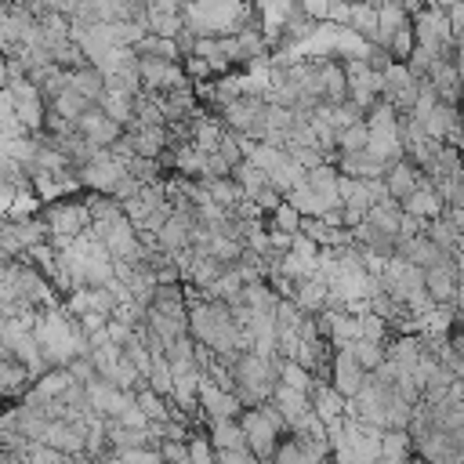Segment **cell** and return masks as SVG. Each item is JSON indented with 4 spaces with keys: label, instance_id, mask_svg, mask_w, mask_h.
<instances>
[{
    "label": "cell",
    "instance_id": "6da1fadb",
    "mask_svg": "<svg viewBox=\"0 0 464 464\" xmlns=\"http://www.w3.org/2000/svg\"><path fill=\"white\" fill-rule=\"evenodd\" d=\"M276 389V356L261 352H240L232 363V396L240 399V406H258L268 399Z\"/></svg>",
    "mask_w": 464,
    "mask_h": 464
},
{
    "label": "cell",
    "instance_id": "7a4b0ae2",
    "mask_svg": "<svg viewBox=\"0 0 464 464\" xmlns=\"http://www.w3.org/2000/svg\"><path fill=\"white\" fill-rule=\"evenodd\" d=\"M36 214L44 218L48 236H66V240L81 236V232H88V225H91L88 204H84V200H69V197H58V200H51V204H44Z\"/></svg>",
    "mask_w": 464,
    "mask_h": 464
},
{
    "label": "cell",
    "instance_id": "3957f363",
    "mask_svg": "<svg viewBox=\"0 0 464 464\" xmlns=\"http://www.w3.org/2000/svg\"><path fill=\"white\" fill-rule=\"evenodd\" d=\"M218 112H221V124L228 131L244 135V138L258 142L261 131H265V98L261 95H236L232 102H225Z\"/></svg>",
    "mask_w": 464,
    "mask_h": 464
},
{
    "label": "cell",
    "instance_id": "277c9868",
    "mask_svg": "<svg viewBox=\"0 0 464 464\" xmlns=\"http://www.w3.org/2000/svg\"><path fill=\"white\" fill-rule=\"evenodd\" d=\"M8 95H12V109H15V116H19V124H22L29 135L41 131V128H44L48 105H44V98H41V88L29 81V73L8 84Z\"/></svg>",
    "mask_w": 464,
    "mask_h": 464
},
{
    "label": "cell",
    "instance_id": "5b68a950",
    "mask_svg": "<svg viewBox=\"0 0 464 464\" xmlns=\"http://www.w3.org/2000/svg\"><path fill=\"white\" fill-rule=\"evenodd\" d=\"M424 290L432 294V301H453L460 308V254H443L424 268Z\"/></svg>",
    "mask_w": 464,
    "mask_h": 464
},
{
    "label": "cell",
    "instance_id": "8992f818",
    "mask_svg": "<svg viewBox=\"0 0 464 464\" xmlns=\"http://www.w3.org/2000/svg\"><path fill=\"white\" fill-rule=\"evenodd\" d=\"M236 421H240V429H244L247 450H251L258 460H273V450H276V443H280V432L258 414V406H244V410L236 414Z\"/></svg>",
    "mask_w": 464,
    "mask_h": 464
},
{
    "label": "cell",
    "instance_id": "52a82bcc",
    "mask_svg": "<svg viewBox=\"0 0 464 464\" xmlns=\"http://www.w3.org/2000/svg\"><path fill=\"white\" fill-rule=\"evenodd\" d=\"M344 66V84H348V102H356L363 112L377 102L381 95V73H374L363 58H341Z\"/></svg>",
    "mask_w": 464,
    "mask_h": 464
},
{
    "label": "cell",
    "instance_id": "ba28073f",
    "mask_svg": "<svg viewBox=\"0 0 464 464\" xmlns=\"http://www.w3.org/2000/svg\"><path fill=\"white\" fill-rule=\"evenodd\" d=\"M124 174H128V164L116 160L112 152H109V145H105L102 157L88 160L84 167H76V178H81V185H84L88 192H112L116 182H120Z\"/></svg>",
    "mask_w": 464,
    "mask_h": 464
},
{
    "label": "cell",
    "instance_id": "9c48e42d",
    "mask_svg": "<svg viewBox=\"0 0 464 464\" xmlns=\"http://www.w3.org/2000/svg\"><path fill=\"white\" fill-rule=\"evenodd\" d=\"M138 81L142 88H152V91H171L178 84H189L182 73V62L152 58V55H138Z\"/></svg>",
    "mask_w": 464,
    "mask_h": 464
},
{
    "label": "cell",
    "instance_id": "30bf717a",
    "mask_svg": "<svg viewBox=\"0 0 464 464\" xmlns=\"http://www.w3.org/2000/svg\"><path fill=\"white\" fill-rule=\"evenodd\" d=\"M363 377H367V370L352 360V352L341 344V348H334V356H330V374H327V381L334 384V389L344 396V399H352L356 392H360V384H363Z\"/></svg>",
    "mask_w": 464,
    "mask_h": 464
},
{
    "label": "cell",
    "instance_id": "8fae6325",
    "mask_svg": "<svg viewBox=\"0 0 464 464\" xmlns=\"http://www.w3.org/2000/svg\"><path fill=\"white\" fill-rule=\"evenodd\" d=\"M84 389H88V406H91V414H98V417H116L124 410V403L135 396V392H120L116 384L109 381V377H102V374H95L91 381H84Z\"/></svg>",
    "mask_w": 464,
    "mask_h": 464
},
{
    "label": "cell",
    "instance_id": "7c38bea8",
    "mask_svg": "<svg viewBox=\"0 0 464 464\" xmlns=\"http://www.w3.org/2000/svg\"><path fill=\"white\" fill-rule=\"evenodd\" d=\"M197 406H200L204 421H211V417H236L244 410L236 396H232L228 389H218V384L207 381L204 374H200V384H197Z\"/></svg>",
    "mask_w": 464,
    "mask_h": 464
},
{
    "label": "cell",
    "instance_id": "4fadbf2b",
    "mask_svg": "<svg viewBox=\"0 0 464 464\" xmlns=\"http://www.w3.org/2000/svg\"><path fill=\"white\" fill-rule=\"evenodd\" d=\"M76 131H81L91 145H112L116 138H120V124L112 120V116H105L98 105H88L81 116H76Z\"/></svg>",
    "mask_w": 464,
    "mask_h": 464
},
{
    "label": "cell",
    "instance_id": "5bb4252c",
    "mask_svg": "<svg viewBox=\"0 0 464 464\" xmlns=\"http://www.w3.org/2000/svg\"><path fill=\"white\" fill-rule=\"evenodd\" d=\"M308 403H313V410H316V417H320L323 424H337V421L344 417V406H348V399L334 389L330 381H323V377H313Z\"/></svg>",
    "mask_w": 464,
    "mask_h": 464
},
{
    "label": "cell",
    "instance_id": "9a60e30c",
    "mask_svg": "<svg viewBox=\"0 0 464 464\" xmlns=\"http://www.w3.org/2000/svg\"><path fill=\"white\" fill-rule=\"evenodd\" d=\"M327 280L316 276V273H308V276H298L294 287H290V301L301 308V313H320V308H327Z\"/></svg>",
    "mask_w": 464,
    "mask_h": 464
},
{
    "label": "cell",
    "instance_id": "2e32d148",
    "mask_svg": "<svg viewBox=\"0 0 464 464\" xmlns=\"http://www.w3.org/2000/svg\"><path fill=\"white\" fill-rule=\"evenodd\" d=\"M192 221H197V218L171 211V214L164 218V225H160L157 232H152V236H157V247L167 251L171 258H174L178 251H185V247H189V228H192Z\"/></svg>",
    "mask_w": 464,
    "mask_h": 464
},
{
    "label": "cell",
    "instance_id": "e0dca14e",
    "mask_svg": "<svg viewBox=\"0 0 464 464\" xmlns=\"http://www.w3.org/2000/svg\"><path fill=\"white\" fill-rule=\"evenodd\" d=\"M348 98V84H344V66L337 55H323L320 58V102L334 105Z\"/></svg>",
    "mask_w": 464,
    "mask_h": 464
},
{
    "label": "cell",
    "instance_id": "ac0fdd59",
    "mask_svg": "<svg viewBox=\"0 0 464 464\" xmlns=\"http://www.w3.org/2000/svg\"><path fill=\"white\" fill-rule=\"evenodd\" d=\"M421 182H424V171L414 167L406 157H399L396 164H389V171H384V189H389V197H392V200L410 197V192H414Z\"/></svg>",
    "mask_w": 464,
    "mask_h": 464
},
{
    "label": "cell",
    "instance_id": "d6986e66",
    "mask_svg": "<svg viewBox=\"0 0 464 464\" xmlns=\"http://www.w3.org/2000/svg\"><path fill=\"white\" fill-rule=\"evenodd\" d=\"M399 207L406 211V214H414V218H421V221H429V218H436L439 211H443V197L432 189V182H429V174H424V182L410 192V197H403L399 200Z\"/></svg>",
    "mask_w": 464,
    "mask_h": 464
},
{
    "label": "cell",
    "instance_id": "ffe728a7",
    "mask_svg": "<svg viewBox=\"0 0 464 464\" xmlns=\"http://www.w3.org/2000/svg\"><path fill=\"white\" fill-rule=\"evenodd\" d=\"M341 174H352V178H384L389 164L377 160L374 152L360 149V152H337V164H334Z\"/></svg>",
    "mask_w": 464,
    "mask_h": 464
},
{
    "label": "cell",
    "instance_id": "44dd1931",
    "mask_svg": "<svg viewBox=\"0 0 464 464\" xmlns=\"http://www.w3.org/2000/svg\"><path fill=\"white\" fill-rule=\"evenodd\" d=\"M414 457V439L406 429H381V443H377V460L384 464H406Z\"/></svg>",
    "mask_w": 464,
    "mask_h": 464
},
{
    "label": "cell",
    "instance_id": "7402d4cb",
    "mask_svg": "<svg viewBox=\"0 0 464 464\" xmlns=\"http://www.w3.org/2000/svg\"><path fill=\"white\" fill-rule=\"evenodd\" d=\"M268 399H273V403L280 406V414L287 417V432L294 429V424H298L308 410H313V403H308V392L290 389V384H280V381H276V389H273V396H268Z\"/></svg>",
    "mask_w": 464,
    "mask_h": 464
},
{
    "label": "cell",
    "instance_id": "603a6c76",
    "mask_svg": "<svg viewBox=\"0 0 464 464\" xmlns=\"http://www.w3.org/2000/svg\"><path fill=\"white\" fill-rule=\"evenodd\" d=\"M396 254H399V258H406V261H410V265H417V268H429V265H436L446 251H443L436 240L424 236V232H417V236H410V240L396 244Z\"/></svg>",
    "mask_w": 464,
    "mask_h": 464
},
{
    "label": "cell",
    "instance_id": "cb8c5ba5",
    "mask_svg": "<svg viewBox=\"0 0 464 464\" xmlns=\"http://www.w3.org/2000/svg\"><path fill=\"white\" fill-rule=\"evenodd\" d=\"M66 88L76 91V95H84L88 102H98V95L105 91V76H102V69H95L88 62L81 69H66Z\"/></svg>",
    "mask_w": 464,
    "mask_h": 464
},
{
    "label": "cell",
    "instance_id": "d4e9b609",
    "mask_svg": "<svg viewBox=\"0 0 464 464\" xmlns=\"http://www.w3.org/2000/svg\"><path fill=\"white\" fill-rule=\"evenodd\" d=\"M131 135V145L138 157H160V149H167V124H138L135 131H124Z\"/></svg>",
    "mask_w": 464,
    "mask_h": 464
},
{
    "label": "cell",
    "instance_id": "484cf974",
    "mask_svg": "<svg viewBox=\"0 0 464 464\" xmlns=\"http://www.w3.org/2000/svg\"><path fill=\"white\" fill-rule=\"evenodd\" d=\"M240 301H244L247 308H254V313H276L280 294L273 290V283L261 276V280H247V283L240 287Z\"/></svg>",
    "mask_w": 464,
    "mask_h": 464
},
{
    "label": "cell",
    "instance_id": "4316f807",
    "mask_svg": "<svg viewBox=\"0 0 464 464\" xmlns=\"http://www.w3.org/2000/svg\"><path fill=\"white\" fill-rule=\"evenodd\" d=\"M105 116H112L116 124H131V116H135V95H128V91H112V88H105L102 95H98V102H95Z\"/></svg>",
    "mask_w": 464,
    "mask_h": 464
},
{
    "label": "cell",
    "instance_id": "83f0119b",
    "mask_svg": "<svg viewBox=\"0 0 464 464\" xmlns=\"http://www.w3.org/2000/svg\"><path fill=\"white\" fill-rule=\"evenodd\" d=\"M352 33H360L363 41H374V33H377V8H370L367 0H352L348 4V22H344Z\"/></svg>",
    "mask_w": 464,
    "mask_h": 464
},
{
    "label": "cell",
    "instance_id": "f1b7e54d",
    "mask_svg": "<svg viewBox=\"0 0 464 464\" xmlns=\"http://www.w3.org/2000/svg\"><path fill=\"white\" fill-rule=\"evenodd\" d=\"M200 182H204V189H207V197H211L218 207H225V211H232V204L244 197V189L236 185V178H232V174H225V178H200Z\"/></svg>",
    "mask_w": 464,
    "mask_h": 464
},
{
    "label": "cell",
    "instance_id": "f546056e",
    "mask_svg": "<svg viewBox=\"0 0 464 464\" xmlns=\"http://www.w3.org/2000/svg\"><path fill=\"white\" fill-rule=\"evenodd\" d=\"M15 410V432L22 436V439H44V429H48V417L44 414H36L33 406H26V403H19V406H12Z\"/></svg>",
    "mask_w": 464,
    "mask_h": 464
},
{
    "label": "cell",
    "instance_id": "4dcf8cb0",
    "mask_svg": "<svg viewBox=\"0 0 464 464\" xmlns=\"http://www.w3.org/2000/svg\"><path fill=\"white\" fill-rule=\"evenodd\" d=\"M164 360L174 374H185V370H197V360H192V337L189 334H178L167 348H164Z\"/></svg>",
    "mask_w": 464,
    "mask_h": 464
},
{
    "label": "cell",
    "instance_id": "1f68e13d",
    "mask_svg": "<svg viewBox=\"0 0 464 464\" xmlns=\"http://www.w3.org/2000/svg\"><path fill=\"white\" fill-rule=\"evenodd\" d=\"M204 157L207 152H200L192 142H182V145H174V171L189 174V178H204Z\"/></svg>",
    "mask_w": 464,
    "mask_h": 464
},
{
    "label": "cell",
    "instance_id": "d6a6232c",
    "mask_svg": "<svg viewBox=\"0 0 464 464\" xmlns=\"http://www.w3.org/2000/svg\"><path fill=\"white\" fill-rule=\"evenodd\" d=\"M344 348L352 352V360H356L363 370H374V367L384 360V344H381V341H370V337H356V341H348Z\"/></svg>",
    "mask_w": 464,
    "mask_h": 464
},
{
    "label": "cell",
    "instance_id": "836d02e7",
    "mask_svg": "<svg viewBox=\"0 0 464 464\" xmlns=\"http://www.w3.org/2000/svg\"><path fill=\"white\" fill-rule=\"evenodd\" d=\"M204 251H207L211 258H218V261L232 265V261L240 258L244 244H240V240H232V236H225V232H211V236H207V244H204Z\"/></svg>",
    "mask_w": 464,
    "mask_h": 464
},
{
    "label": "cell",
    "instance_id": "e575fe53",
    "mask_svg": "<svg viewBox=\"0 0 464 464\" xmlns=\"http://www.w3.org/2000/svg\"><path fill=\"white\" fill-rule=\"evenodd\" d=\"M145 384L152 392H160V396H171V384H174V370L167 367L164 356H152L149 370H145Z\"/></svg>",
    "mask_w": 464,
    "mask_h": 464
},
{
    "label": "cell",
    "instance_id": "d590c367",
    "mask_svg": "<svg viewBox=\"0 0 464 464\" xmlns=\"http://www.w3.org/2000/svg\"><path fill=\"white\" fill-rule=\"evenodd\" d=\"M298 214H320L323 211V200L316 197V192L313 189H308V182H298L290 192H287V197H283Z\"/></svg>",
    "mask_w": 464,
    "mask_h": 464
},
{
    "label": "cell",
    "instance_id": "8d00e7d4",
    "mask_svg": "<svg viewBox=\"0 0 464 464\" xmlns=\"http://www.w3.org/2000/svg\"><path fill=\"white\" fill-rule=\"evenodd\" d=\"M48 55H51V62L58 69H81V66H88V58H84V51H81V44H76V41H58V44L48 48Z\"/></svg>",
    "mask_w": 464,
    "mask_h": 464
},
{
    "label": "cell",
    "instance_id": "74e56055",
    "mask_svg": "<svg viewBox=\"0 0 464 464\" xmlns=\"http://www.w3.org/2000/svg\"><path fill=\"white\" fill-rule=\"evenodd\" d=\"M135 403L142 406V414L152 421V424H160V421H167V396H160V392H152L149 384L145 389H138L135 392Z\"/></svg>",
    "mask_w": 464,
    "mask_h": 464
},
{
    "label": "cell",
    "instance_id": "f35d334b",
    "mask_svg": "<svg viewBox=\"0 0 464 464\" xmlns=\"http://www.w3.org/2000/svg\"><path fill=\"white\" fill-rule=\"evenodd\" d=\"M232 178H236V185L247 192V197H254V192L265 185V171L254 164V160H240V164H232Z\"/></svg>",
    "mask_w": 464,
    "mask_h": 464
},
{
    "label": "cell",
    "instance_id": "ab89813d",
    "mask_svg": "<svg viewBox=\"0 0 464 464\" xmlns=\"http://www.w3.org/2000/svg\"><path fill=\"white\" fill-rule=\"evenodd\" d=\"M109 381L116 384L120 392H138V389H145V374H138L124 356L116 360V367H112V374H109Z\"/></svg>",
    "mask_w": 464,
    "mask_h": 464
},
{
    "label": "cell",
    "instance_id": "60d3db41",
    "mask_svg": "<svg viewBox=\"0 0 464 464\" xmlns=\"http://www.w3.org/2000/svg\"><path fill=\"white\" fill-rule=\"evenodd\" d=\"M29 185H33V197L41 204H51V200L62 197V185L51 171H29Z\"/></svg>",
    "mask_w": 464,
    "mask_h": 464
},
{
    "label": "cell",
    "instance_id": "b9f144b4",
    "mask_svg": "<svg viewBox=\"0 0 464 464\" xmlns=\"http://www.w3.org/2000/svg\"><path fill=\"white\" fill-rule=\"evenodd\" d=\"M88 214H91V221H105V218H112V214H120V200L112 197V192H88Z\"/></svg>",
    "mask_w": 464,
    "mask_h": 464
},
{
    "label": "cell",
    "instance_id": "7bdbcfd3",
    "mask_svg": "<svg viewBox=\"0 0 464 464\" xmlns=\"http://www.w3.org/2000/svg\"><path fill=\"white\" fill-rule=\"evenodd\" d=\"M120 356L138 370V374H145L149 370V363H152V352H149V348H145V341L138 337V334H131L124 344H120Z\"/></svg>",
    "mask_w": 464,
    "mask_h": 464
},
{
    "label": "cell",
    "instance_id": "ee69618b",
    "mask_svg": "<svg viewBox=\"0 0 464 464\" xmlns=\"http://www.w3.org/2000/svg\"><path fill=\"white\" fill-rule=\"evenodd\" d=\"M218 157L232 167V164H240L244 160V135H236V131H228V128H221V138H218Z\"/></svg>",
    "mask_w": 464,
    "mask_h": 464
},
{
    "label": "cell",
    "instance_id": "f6af8a7d",
    "mask_svg": "<svg viewBox=\"0 0 464 464\" xmlns=\"http://www.w3.org/2000/svg\"><path fill=\"white\" fill-rule=\"evenodd\" d=\"M185 450H189V464H214V446L200 432H189L185 436Z\"/></svg>",
    "mask_w": 464,
    "mask_h": 464
},
{
    "label": "cell",
    "instance_id": "bcb514c9",
    "mask_svg": "<svg viewBox=\"0 0 464 464\" xmlns=\"http://www.w3.org/2000/svg\"><path fill=\"white\" fill-rule=\"evenodd\" d=\"M360 337H370V341H389V320H381L377 313H360Z\"/></svg>",
    "mask_w": 464,
    "mask_h": 464
},
{
    "label": "cell",
    "instance_id": "7dc6e473",
    "mask_svg": "<svg viewBox=\"0 0 464 464\" xmlns=\"http://www.w3.org/2000/svg\"><path fill=\"white\" fill-rule=\"evenodd\" d=\"M410 48H414V29H410V22H406V26H399V29L389 36V55H392L396 62H406Z\"/></svg>",
    "mask_w": 464,
    "mask_h": 464
},
{
    "label": "cell",
    "instance_id": "c3c4849f",
    "mask_svg": "<svg viewBox=\"0 0 464 464\" xmlns=\"http://www.w3.org/2000/svg\"><path fill=\"white\" fill-rule=\"evenodd\" d=\"M298 232H301V236H308V240H313L316 247H327V225L320 221V214H301V221H298Z\"/></svg>",
    "mask_w": 464,
    "mask_h": 464
},
{
    "label": "cell",
    "instance_id": "681fc988",
    "mask_svg": "<svg viewBox=\"0 0 464 464\" xmlns=\"http://www.w3.org/2000/svg\"><path fill=\"white\" fill-rule=\"evenodd\" d=\"M112 421H120V424H131V429H149V424H152V421H149V417L142 414V406L135 403V396H131V399L124 403V410L116 414Z\"/></svg>",
    "mask_w": 464,
    "mask_h": 464
},
{
    "label": "cell",
    "instance_id": "f907efd6",
    "mask_svg": "<svg viewBox=\"0 0 464 464\" xmlns=\"http://www.w3.org/2000/svg\"><path fill=\"white\" fill-rule=\"evenodd\" d=\"M240 95V76H225V81H218L214 84V109H221L225 102H232V98H236Z\"/></svg>",
    "mask_w": 464,
    "mask_h": 464
},
{
    "label": "cell",
    "instance_id": "816d5d0a",
    "mask_svg": "<svg viewBox=\"0 0 464 464\" xmlns=\"http://www.w3.org/2000/svg\"><path fill=\"white\" fill-rule=\"evenodd\" d=\"M258 457L247 446H228V450H214V464H254Z\"/></svg>",
    "mask_w": 464,
    "mask_h": 464
},
{
    "label": "cell",
    "instance_id": "f5cc1de1",
    "mask_svg": "<svg viewBox=\"0 0 464 464\" xmlns=\"http://www.w3.org/2000/svg\"><path fill=\"white\" fill-rule=\"evenodd\" d=\"M258 414H261L268 424H273V429H276L280 436H287V417L280 414V406H276L273 399H261V403H258Z\"/></svg>",
    "mask_w": 464,
    "mask_h": 464
},
{
    "label": "cell",
    "instance_id": "db71d44e",
    "mask_svg": "<svg viewBox=\"0 0 464 464\" xmlns=\"http://www.w3.org/2000/svg\"><path fill=\"white\" fill-rule=\"evenodd\" d=\"M105 334H109L112 344H124V341L135 334V327H128L120 316H109V320H105Z\"/></svg>",
    "mask_w": 464,
    "mask_h": 464
},
{
    "label": "cell",
    "instance_id": "11a10c76",
    "mask_svg": "<svg viewBox=\"0 0 464 464\" xmlns=\"http://www.w3.org/2000/svg\"><path fill=\"white\" fill-rule=\"evenodd\" d=\"M251 200L258 204V211H261V214H268V211H273V207H276V204H280L283 197H280V192H276L273 185H261V189L254 192V197H251Z\"/></svg>",
    "mask_w": 464,
    "mask_h": 464
},
{
    "label": "cell",
    "instance_id": "9f6ffc18",
    "mask_svg": "<svg viewBox=\"0 0 464 464\" xmlns=\"http://www.w3.org/2000/svg\"><path fill=\"white\" fill-rule=\"evenodd\" d=\"M225 174H232V167L218 157V152H207L204 157V178H225Z\"/></svg>",
    "mask_w": 464,
    "mask_h": 464
}]
</instances>
